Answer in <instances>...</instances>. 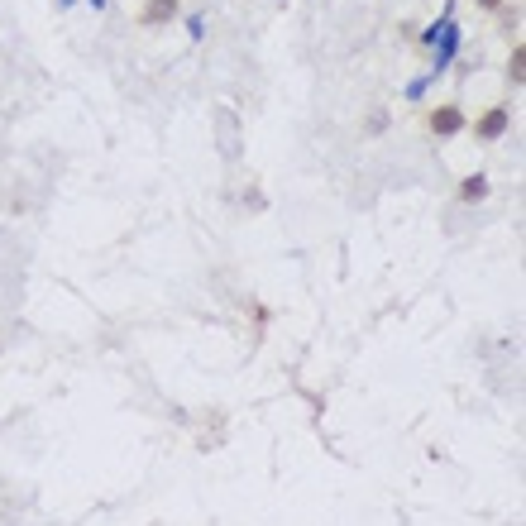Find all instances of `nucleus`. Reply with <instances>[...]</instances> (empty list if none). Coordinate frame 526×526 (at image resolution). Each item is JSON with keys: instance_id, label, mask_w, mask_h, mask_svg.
<instances>
[{"instance_id": "3", "label": "nucleus", "mask_w": 526, "mask_h": 526, "mask_svg": "<svg viewBox=\"0 0 526 526\" xmlns=\"http://www.w3.org/2000/svg\"><path fill=\"white\" fill-rule=\"evenodd\" d=\"M479 197H488V182H483V177H469V182H464V201H479Z\"/></svg>"}, {"instance_id": "2", "label": "nucleus", "mask_w": 526, "mask_h": 526, "mask_svg": "<svg viewBox=\"0 0 526 526\" xmlns=\"http://www.w3.org/2000/svg\"><path fill=\"white\" fill-rule=\"evenodd\" d=\"M431 130H436V134H460V130H464V115H460L455 106H450V110H436Z\"/></svg>"}, {"instance_id": "1", "label": "nucleus", "mask_w": 526, "mask_h": 526, "mask_svg": "<svg viewBox=\"0 0 526 526\" xmlns=\"http://www.w3.org/2000/svg\"><path fill=\"white\" fill-rule=\"evenodd\" d=\"M503 130H507V110L498 106V110H488V115H483L479 139H503Z\"/></svg>"}, {"instance_id": "5", "label": "nucleus", "mask_w": 526, "mask_h": 526, "mask_svg": "<svg viewBox=\"0 0 526 526\" xmlns=\"http://www.w3.org/2000/svg\"><path fill=\"white\" fill-rule=\"evenodd\" d=\"M479 5H488V10H493V5H498V0H479Z\"/></svg>"}, {"instance_id": "4", "label": "nucleus", "mask_w": 526, "mask_h": 526, "mask_svg": "<svg viewBox=\"0 0 526 526\" xmlns=\"http://www.w3.org/2000/svg\"><path fill=\"white\" fill-rule=\"evenodd\" d=\"M163 15H173V0H154V5H149V15H144V20L154 24V20H163Z\"/></svg>"}]
</instances>
